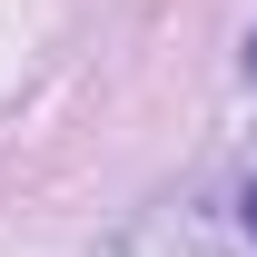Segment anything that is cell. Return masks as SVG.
<instances>
[{"instance_id": "6da1fadb", "label": "cell", "mask_w": 257, "mask_h": 257, "mask_svg": "<svg viewBox=\"0 0 257 257\" xmlns=\"http://www.w3.org/2000/svg\"><path fill=\"white\" fill-rule=\"evenodd\" d=\"M237 208H247V237H257V178H247V198H237Z\"/></svg>"}, {"instance_id": "7a4b0ae2", "label": "cell", "mask_w": 257, "mask_h": 257, "mask_svg": "<svg viewBox=\"0 0 257 257\" xmlns=\"http://www.w3.org/2000/svg\"><path fill=\"white\" fill-rule=\"evenodd\" d=\"M247 79H257V30H247Z\"/></svg>"}]
</instances>
